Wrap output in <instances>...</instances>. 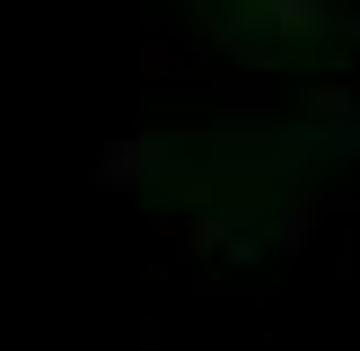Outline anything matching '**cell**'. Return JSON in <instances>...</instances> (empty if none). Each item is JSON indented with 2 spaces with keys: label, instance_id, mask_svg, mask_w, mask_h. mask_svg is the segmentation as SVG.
Segmentation results:
<instances>
[{
  "label": "cell",
  "instance_id": "cell-1",
  "mask_svg": "<svg viewBox=\"0 0 360 351\" xmlns=\"http://www.w3.org/2000/svg\"><path fill=\"white\" fill-rule=\"evenodd\" d=\"M158 158H167V140H115V150L97 158V185L123 193V185H141V167H158Z\"/></svg>",
  "mask_w": 360,
  "mask_h": 351
}]
</instances>
